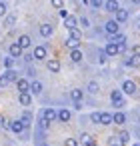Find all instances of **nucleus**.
<instances>
[{
	"mask_svg": "<svg viewBox=\"0 0 140 146\" xmlns=\"http://www.w3.org/2000/svg\"><path fill=\"white\" fill-rule=\"evenodd\" d=\"M110 100H112V106L114 108H122L124 106V100H122V92L120 90H112L110 92Z\"/></svg>",
	"mask_w": 140,
	"mask_h": 146,
	"instance_id": "f257e3e1",
	"label": "nucleus"
},
{
	"mask_svg": "<svg viewBox=\"0 0 140 146\" xmlns=\"http://www.w3.org/2000/svg\"><path fill=\"white\" fill-rule=\"evenodd\" d=\"M118 24H120V22H116V20H108V22L104 24V30H106L110 36H114V34H118V30H120Z\"/></svg>",
	"mask_w": 140,
	"mask_h": 146,
	"instance_id": "f03ea898",
	"label": "nucleus"
},
{
	"mask_svg": "<svg viewBox=\"0 0 140 146\" xmlns=\"http://www.w3.org/2000/svg\"><path fill=\"white\" fill-rule=\"evenodd\" d=\"M110 42L118 44V46H120V52H124V50H126V36H124V34H114Z\"/></svg>",
	"mask_w": 140,
	"mask_h": 146,
	"instance_id": "7ed1b4c3",
	"label": "nucleus"
},
{
	"mask_svg": "<svg viewBox=\"0 0 140 146\" xmlns=\"http://www.w3.org/2000/svg\"><path fill=\"white\" fill-rule=\"evenodd\" d=\"M122 92L128 94V96H132V94L136 92V84H134L132 80H124V82H122Z\"/></svg>",
	"mask_w": 140,
	"mask_h": 146,
	"instance_id": "20e7f679",
	"label": "nucleus"
},
{
	"mask_svg": "<svg viewBox=\"0 0 140 146\" xmlns=\"http://www.w3.org/2000/svg\"><path fill=\"white\" fill-rule=\"evenodd\" d=\"M40 116H42L44 120H48V122H52V120H56V118H58V112H56L54 108H44Z\"/></svg>",
	"mask_w": 140,
	"mask_h": 146,
	"instance_id": "39448f33",
	"label": "nucleus"
},
{
	"mask_svg": "<svg viewBox=\"0 0 140 146\" xmlns=\"http://www.w3.org/2000/svg\"><path fill=\"white\" fill-rule=\"evenodd\" d=\"M8 50H10V56H12V58H20L24 48H22L18 42H14V44H10V48H8Z\"/></svg>",
	"mask_w": 140,
	"mask_h": 146,
	"instance_id": "423d86ee",
	"label": "nucleus"
},
{
	"mask_svg": "<svg viewBox=\"0 0 140 146\" xmlns=\"http://www.w3.org/2000/svg\"><path fill=\"white\" fill-rule=\"evenodd\" d=\"M104 52H106L108 56H116V54L120 52V46H118V44H114V42H108V44L104 46Z\"/></svg>",
	"mask_w": 140,
	"mask_h": 146,
	"instance_id": "0eeeda50",
	"label": "nucleus"
},
{
	"mask_svg": "<svg viewBox=\"0 0 140 146\" xmlns=\"http://www.w3.org/2000/svg\"><path fill=\"white\" fill-rule=\"evenodd\" d=\"M104 8H106V12H114V14L120 10V6H118L116 0H106V2H104Z\"/></svg>",
	"mask_w": 140,
	"mask_h": 146,
	"instance_id": "6e6552de",
	"label": "nucleus"
},
{
	"mask_svg": "<svg viewBox=\"0 0 140 146\" xmlns=\"http://www.w3.org/2000/svg\"><path fill=\"white\" fill-rule=\"evenodd\" d=\"M82 58H84V54H82V50L80 48H74V50H70V60L72 62H82Z\"/></svg>",
	"mask_w": 140,
	"mask_h": 146,
	"instance_id": "1a4fd4ad",
	"label": "nucleus"
},
{
	"mask_svg": "<svg viewBox=\"0 0 140 146\" xmlns=\"http://www.w3.org/2000/svg\"><path fill=\"white\" fill-rule=\"evenodd\" d=\"M16 88H18L20 92H30V82L24 80V78H18V80H16Z\"/></svg>",
	"mask_w": 140,
	"mask_h": 146,
	"instance_id": "9d476101",
	"label": "nucleus"
},
{
	"mask_svg": "<svg viewBox=\"0 0 140 146\" xmlns=\"http://www.w3.org/2000/svg\"><path fill=\"white\" fill-rule=\"evenodd\" d=\"M24 128H26V126H24V122H22V120H12V122H10V130H12V132H16V134H20Z\"/></svg>",
	"mask_w": 140,
	"mask_h": 146,
	"instance_id": "9b49d317",
	"label": "nucleus"
},
{
	"mask_svg": "<svg viewBox=\"0 0 140 146\" xmlns=\"http://www.w3.org/2000/svg\"><path fill=\"white\" fill-rule=\"evenodd\" d=\"M52 32H54L52 24H42V26H40V36L48 38V36H52Z\"/></svg>",
	"mask_w": 140,
	"mask_h": 146,
	"instance_id": "f8f14e48",
	"label": "nucleus"
},
{
	"mask_svg": "<svg viewBox=\"0 0 140 146\" xmlns=\"http://www.w3.org/2000/svg\"><path fill=\"white\" fill-rule=\"evenodd\" d=\"M32 56H34L36 60H44V58H46V48H44V46H36Z\"/></svg>",
	"mask_w": 140,
	"mask_h": 146,
	"instance_id": "ddd939ff",
	"label": "nucleus"
},
{
	"mask_svg": "<svg viewBox=\"0 0 140 146\" xmlns=\"http://www.w3.org/2000/svg\"><path fill=\"white\" fill-rule=\"evenodd\" d=\"M18 100H20L22 106H30V104H32V96H30L28 92H20V98H18Z\"/></svg>",
	"mask_w": 140,
	"mask_h": 146,
	"instance_id": "4468645a",
	"label": "nucleus"
},
{
	"mask_svg": "<svg viewBox=\"0 0 140 146\" xmlns=\"http://www.w3.org/2000/svg\"><path fill=\"white\" fill-rule=\"evenodd\" d=\"M124 64H126V66H132V68H138V66H140V56H128Z\"/></svg>",
	"mask_w": 140,
	"mask_h": 146,
	"instance_id": "2eb2a0df",
	"label": "nucleus"
},
{
	"mask_svg": "<svg viewBox=\"0 0 140 146\" xmlns=\"http://www.w3.org/2000/svg\"><path fill=\"white\" fill-rule=\"evenodd\" d=\"M76 24H78V20H76L74 16H68V18L64 20V26H66L68 30H74V28H76Z\"/></svg>",
	"mask_w": 140,
	"mask_h": 146,
	"instance_id": "dca6fc26",
	"label": "nucleus"
},
{
	"mask_svg": "<svg viewBox=\"0 0 140 146\" xmlns=\"http://www.w3.org/2000/svg\"><path fill=\"white\" fill-rule=\"evenodd\" d=\"M18 44H20L22 48H28V46L32 44V38H30V36H26V34H22V36L18 38Z\"/></svg>",
	"mask_w": 140,
	"mask_h": 146,
	"instance_id": "f3484780",
	"label": "nucleus"
},
{
	"mask_svg": "<svg viewBox=\"0 0 140 146\" xmlns=\"http://www.w3.org/2000/svg\"><path fill=\"white\" fill-rule=\"evenodd\" d=\"M48 70H50V72H58V70H60V62H58L56 58H50V60H48Z\"/></svg>",
	"mask_w": 140,
	"mask_h": 146,
	"instance_id": "a211bd4d",
	"label": "nucleus"
},
{
	"mask_svg": "<svg viewBox=\"0 0 140 146\" xmlns=\"http://www.w3.org/2000/svg\"><path fill=\"white\" fill-rule=\"evenodd\" d=\"M30 92H32V94H40V92H42V82L32 80V84H30Z\"/></svg>",
	"mask_w": 140,
	"mask_h": 146,
	"instance_id": "6ab92c4d",
	"label": "nucleus"
},
{
	"mask_svg": "<svg viewBox=\"0 0 140 146\" xmlns=\"http://www.w3.org/2000/svg\"><path fill=\"white\" fill-rule=\"evenodd\" d=\"M58 120H60V122H68V120H70V110H66V108L58 110Z\"/></svg>",
	"mask_w": 140,
	"mask_h": 146,
	"instance_id": "aec40b11",
	"label": "nucleus"
},
{
	"mask_svg": "<svg viewBox=\"0 0 140 146\" xmlns=\"http://www.w3.org/2000/svg\"><path fill=\"white\" fill-rule=\"evenodd\" d=\"M70 98H72L74 102H82V90H78V88L70 90Z\"/></svg>",
	"mask_w": 140,
	"mask_h": 146,
	"instance_id": "412c9836",
	"label": "nucleus"
},
{
	"mask_svg": "<svg viewBox=\"0 0 140 146\" xmlns=\"http://www.w3.org/2000/svg\"><path fill=\"white\" fill-rule=\"evenodd\" d=\"M108 146H124V140H122L120 136H110Z\"/></svg>",
	"mask_w": 140,
	"mask_h": 146,
	"instance_id": "4be33fe9",
	"label": "nucleus"
},
{
	"mask_svg": "<svg viewBox=\"0 0 140 146\" xmlns=\"http://www.w3.org/2000/svg\"><path fill=\"white\" fill-rule=\"evenodd\" d=\"M126 20H128V12L120 8V10L116 12V22H126Z\"/></svg>",
	"mask_w": 140,
	"mask_h": 146,
	"instance_id": "5701e85b",
	"label": "nucleus"
},
{
	"mask_svg": "<svg viewBox=\"0 0 140 146\" xmlns=\"http://www.w3.org/2000/svg\"><path fill=\"white\" fill-rule=\"evenodd\" d=\"M78 44H80V40H78V38H72V36H68V40H66V46H68L70 50L78 48Z\"/></svg>",
	"mask_w": 140,
	"mask_h": 146,
	"instance_id": "b1692460",
	"label": "nucleus"
},
{
	"mask_svg": "<svg viewBox=\"0 0 140 146\" xmlns=\"http://www.w3.org/2000/svg\"><path fill=\"white\" fill-rule=\"evenodd\" d=\"M114 122V116L108 114V112H102V118H100V124H112Z\"/></svg>",
	"mask_w": 140,
	"mask_h": 146,
	"instance_id": "393cba45",
	"label": "nucleus"
},
{
	"mask_svg": "<svg viewBox=\"0 0 140 146\" xmlns=\"http://www.w3.org/2000/svg\"><path fill=\"white\" fill-rule=\"evenodd\" d=\"M20 120L24 122V126H30V124H32V114H30V112L26 110V112L22 114V118H20Z\"/></svg>",
	"mask_w": 140,
	"mask_h": 146,
	"instance_id": "a878e982",
	"label": "nucleus"
},
{
	"mask_svg": "<svg viewBox=\"0 0 140 146\" xmlns=\"http://www.w3.org/2000/svg\"><path fill=\"white\" fill-rule=\"evenodd\" d=\"M124 122H126V116H124L122 112H116V114H114V124H120V126H122Z\"/></svg>",
	"mask_w": 140,
	"mask_h": 146,
	"instance_id": "bb28decb",
	"label": "nucleus"
},
{
	"mask_svg": "<svg viewBox=\"0 0 140 146\" xmlns=\"http://www.w3.org/2000/svg\"><path fill=\"white\" fill-rule=\"evenodd\" d=\"M16 24V16L14 14H10V16H6V20H4V26H8V28H12Z\"/></svg>",
	"mask_w": 140,
	"mask_h": 146,
	"instance_id": "cd10ccee",
	"label": "nucleus"
},
{
	"mask_svg": "<svg viewBox=\"0 0 140 146\" xmlns=\"http://www.w3.org/2000/svg\"><path fill=\"white\" fill-rule=\"evenodd\" d=\"M80 142L88 146V144H92V142H94V138H92L90 134H82V136H80Z\"/></svg>",
	"mask_w": 140,
	"mask_h": 146,
	"instance_id": "c85d7f7f",
	"label": "nucleus"
},
{
	"mask_svg": "<svg viewBox=\"0 0 140 146\" xmlns=\"http://www.w3.org/2000/svg\"><path fill=\"white\" fill-rule=\"evenodd\" d=\"M100 118H102V112H92V114H90V120H92L94 124H100Z\"/></svg>",
	"mask_w": 140,
	"mask_h": 146,
	"instance_id": "c756f323",
	"label": "nucleus"
},
{
	"mask_svg": "<svg viewBox=\"0 0 140 146\" xmlns=\"http://www.w3.org/2000/svg\"><path fill=\"white\" fill-rule=\"evenodd\" d=\"M4 74H6V76H8V80H10V82H16V80H18V78H16V72H14V70H12V68H10V70H6V72H4Z\"/></svg>",
	"mask_w": 140,
	"mask_h": 146,
	"instance_id": "7c9ffc66",
	"label": "nucleus"
},
{
	"mask_svg": "<svg viewBox=\"0 0 140 146\" xmlns=\"http://www.w3.org/2000/svg\"><path fill=\"white\" fill-rule=\"evenodd\" d=\"M86 90H88L90 94H96V92H98V84H96V82H88V88H86Z\"/></svg>",
	"mask_w": 140,
	"mask_h": 146,
	"instance_id": "2f4dec72",
	"label": "nucleus"
},
{
	"mask_svg": "<svg viewBox=\"0 0 140 146\" xmlns=\"http://www.w3.org/2000/svg\"><path fill=\"white\" fill-rule=\"evenodd\" d=\"M8 84H10L8 76H6V74H2V76H0V88H4V86H8Z\"/></svg>",
	"mask_w": 140,
	"mask_h": 146,
	"instance_id": "473e14b6",
	"label": "nucleus"
},
{
	"mask_svg": "<svg viewBox=\"0 0 140 146\" xmlns=\"http://www.w3.org/2000/svg\"><path fill=\"white\" fill-rule=\"evenodd\" d=\"M88 2H90V6H94V8L104 6V0H88Z\"/></svg>",
	"mask_w": 140,
	"mask_h": 146,
	"instance_id": "72a5a7b5",
	"label": "nucleus"
},
{
	"mask_svg": "<svg viewBox=\"0 0 140 146\" xmlns=\"http://www.w3.org/2000/svg\"><path fill=\"white\" fill-rule=\"evenodd\" d=\"M4 66H6V68L10 70V68L14 66V58H12V56H8V58H4Z\"/></svg>",
	"mask_w": 140,
	"mask_h": 146,
	"instance_id": "f704fd0d",
	"label": "nucleus"
},
{
	"mask_svg": "<svg viewBox=\"0 0 140 146\" xmlns=\"http://www.w3.org/2000/svg\"><path fill=\"white\" fill-rule=\"evenodd\" d=\"M64 146H78V140L76 138H66L64 140Z\"/></svg>",
	"mask_w": 140,
	"mask_h": 146,
	"instance_id": "c9c22d12",
	"label": "nucleus"
},
{
	"mask_svg": "<svg viewBox=\"0 0 140 146\" xmlns=\"http://www.w3.org/2000/svg\"><path fill=\"white\" fill-rule=\"evenodd\" d=\"M50 2H52V6H54V8H58V10H60V8H64V0H50Z\"/></svg>",
	"mask_w": 140,
	"mask_h": 146,
	"instance_id": "e433bc0d",
	"label": "nucleus"
},
{
	"mask_svg": "<svg viewBox=\"0 0 140 146\" xmlns=\"http://www.w3.org/2000/svg\"><path fill=\"white\" fill-rule=\"evenodd\" d=\"M70 36H72V38H78V40H80V30H78V28L70 30Z\"/></svg>",
	"mask_w": 140,
	"mask_h": 146,
	"instance_id": "4c0bfd02",
	"label": "nucleus"
},
{
	"mask_svg": "<svg viewBox=\"0 0 140 146\" xmlns=\"http://www.w3.org/2000/svg\"><path fill=\"white\" fill-rule=\"evenodd\" d=\"M118 136H120V138L124 140V144H126V142H128V138H130V134H128V132H120Z\"/></svg>",
	"mask_w": 140,
	"mask_h": 146,
	"instance_id": "58836bf2",
	"label": "nucleus"
},
{
	"mask_svg": "<svg viewBox=\"0 0 140 146\" xmlns=\"http://www.w3.org/2000/svg\"><path fill=\"white\" fill-rule=\"evenodd\" d=\"M0 16H6V4L0 2Z\"/></svg>",
	"mask_w": 140,
	"mask_h": 146,
	"instance_id": "ea45409f",
	"label": "nucleus"
},
{
	"mask_svg": "<svg viewBox=\"0 0 140 146\" xmlns=\"http://www.w3.org/2000/svg\"><path fill=\"white\" fill-rule=\"evenodd\" d=\"M0 126H2V128H10V124H8L6 118H0Z\"/></svg>",
	"mask_w": 140,
	"mask_h": 146,
	"instance_id": "a19ab883",
	"label": "nucleus"
},
{
	"mask_svg": "<svg viewBox=\"0 0 140 146\" xmlns=\"http://www.w3.org/2000/svg\"><path fill=\"white\" fill-rule=\"evenodd\" d=\"M106 56H108V54L102 50V52H100V58H98V60H100V64H104V62H106Z\"/></svg>",
	"mask_w": 140,
	"mask_h": 146,
	"instance_id": "79ce46f5",
	"label": "nucleus"
},
{
	"mask_svg": "<svg viewBox=\"0 0 140 146\" xmlns=\"http://www.w3.org/2000/svg\"><path fill=\"white\" fill-rule=\"evenodd\" d=\"M132 56H140V46H134L132 48Z\"/></svg>",
	"mask_w": 140,
	"mask_h": 146,
	"instance_id": "37998d69",
	"label": "nucleus"
},
{
	"mask_svg": "<svg viewBox=\"0 0 140 146\" xmlns=\"http://www.w3.org/2000/svg\"><path fill=\"white\" fill-rule=\"evenodd\" d=\"M80 24L86 28V26H90V22H88V18H80Z\"/></svg>",
	"mask_w": 140,
	"mask_h": 146,
	"instance_id": "c03bdc74",
	"label": "nucleus"
},
{
	"mask_svg": "<svg viewBox=\"0 0 140 146\" xmlns=\"http://www.w3.org/2000/svg\"><path fill=\"white\" fill-rule=\"evenodd\" d=\"M60 16H62V18H64V20H66V18H68V12H66V10H64V8H60Z\"/></svg>",
	"mask_w": 140,
	"mask_h": 146,
	"instance_id": "a18cd8bd",
	"label": "nucleus"
},
{
	"mask_svg": "<svg viewBox=\"0 0 140 146\" xmlns=\"http://www.w3.org/2000/svg\"><path fill=\"white\" fill-rule=\"evenodd\" d=\"M38 146H48V144L46 142H38Z\"/></svg>",
	"mask_w": 140,
	"mask_h": 146,
	"instance_id": "49530a36",
	"label": "nucleus"
},
{
	"mask_svg": "<svg viewBox=\"0 0 140 146\" xmlns=\"http://www.w3.org/2000/svg\"><path fill=\"white\" fill-rule=\"evenodd\" d=\"M132 2H134V4H138V2H140V0H132Z\"/></svg>",
	"mask_w": 140,
	"mask_h": 146,
	"instance_id": "de8ad7c7",
	"label": "nucleus"
},
{
	"mask_svg": "<svg viewBox=\"0 0 140 146\" xmlns=\"http://www.w3.org/2000/svg\"><path fill=\"white\" fill-rule=\"evenodd\" d=\"M138 30H140V22H138Z\"/></svg>",
	"mask_w": 140,
	"mask_h": 146,
	"instance_id": "09e8293b",
	"label": "nucleus"
},
{
	"mask_svg": "<svg viewBox=\"0 0 140 146\" xmlns=\"http://www.w3.org/2000/svg\"><path fill=\"white\" fill-rule=\"evenodd\" d=\"M134 146H140V144H134Z\"/></svg>",
	"mask_w": 140,
	"mask_h": 146,
	"instance_id": "8fccbe9b",
	"label": "nucleus"
}]
</instances>
